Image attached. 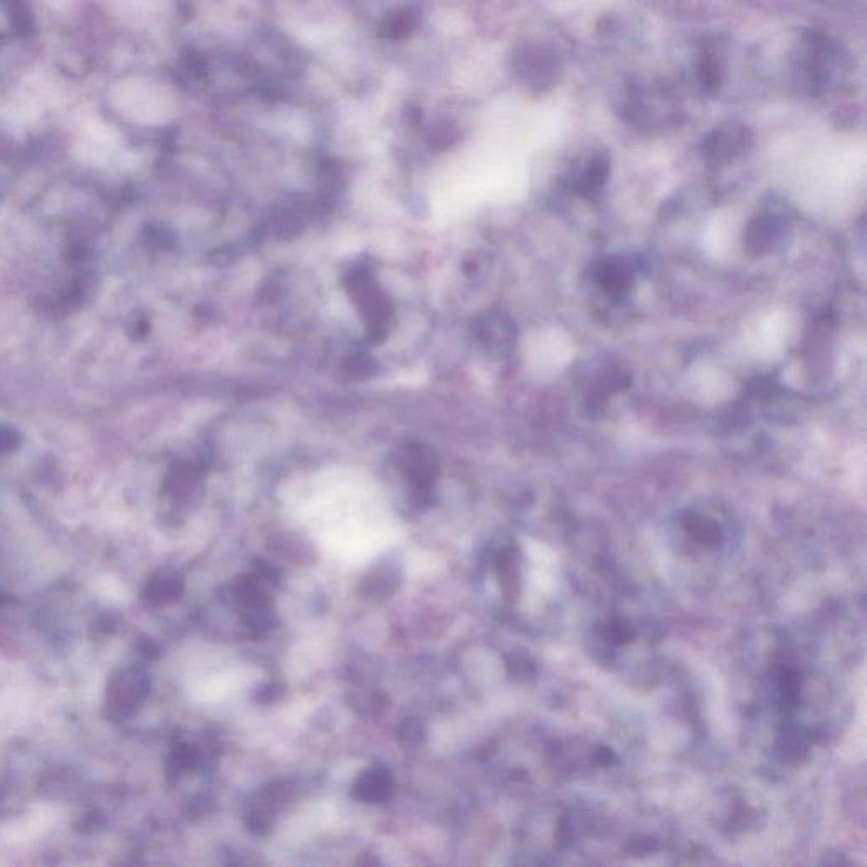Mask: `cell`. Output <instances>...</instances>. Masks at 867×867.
<instances>
[{
	"instance_id": "obj_15",
	"label": "cell",
	"mask_w": 867,
	"mask_h": 867,
	"mask_svg": "<svg viewBox=\"0 0 867 867\" xmlns=\"http://www.w3.org/2000/svg\"><path fill=\"white\" fill-rule=\"evenodd\" d=\"M419 24V14L414 9H398L383 17L380 36L387 39L407 38Z\"/></svg>"
},
{
	"instance_id": "obj_2",
	"label": "cell",
	"mask_w": 867,
	"mask_h": 867,
	"mask_svg": "<svg viewBox=\"0 0 867 867\" xmlns=\"http://www.w3.org/2000/svg\"><path fill=\"white\" fill-rule=\"evenodd\" d=\"M678 542L696 559H725L737 544L734 520L715 505H696L681 512L676 522Z\"/></svg>"
},
{
	"instance_id": "obj_16",
	"label": "cell",
	"mask_w": 867,
	"mask_h": 867,
	"mask_svg": "<svg viewBox=\"0 0 867 867\" xmlns=\"http://www.w3.org/2000/svg\"><path fill=\"white\" fill-rule=\"evenodd\" d=\"M725 77V65L722 56H717V53L712 50H705L698 63V80L703 85V89L708 92L715 90L722 85Z\"/></svg>"
},
{
	"instance_id": "obj_7",
	"label": "cell",
	"mask_w": 867,
	"mask_h": 867,
	"mask_svg": "<svg viewBox=\"0 0 867 867\" xmlns=\"http://www.w3.org/2000/svg\"><path fill=\"white\" fill-rule=\"evenodd\" d=\"M751 141L752 136L747 126L729 124L715 129L703 138L702 153L707 160L725 163L742 155L751 146Z\"/></svg>"
},
{
	"instance_id": "obj_11",
	"label": "cell",
	"mask_w": 867,
	"mask_h": 867,
	"mask_svg": "<svg viewBox=\"0 0 867 867\" xmlns=\"http://www.w3.org/2000/svg\"><path fill=\"white\" fill-rule=\"evenodd\" d=\"M475 334L486 348L495 353H509L515 341V326L505 315L488 314L476 321Z\"/></svg>"
},
{
	"instance_id": "obj_9",
	"label": "cell",
	"mask_w": 867,
	"mask_h": 867,
	"mask_svg": "<svg viewBox=\"0 0 867 867\" xmlns=\"http://www.w3.org/2000/svg\"><path fill=\"white\" fill-rule=\"evenodd\" d=\"M398 466L409 478L410 486H432L437 475V458L426 446L407 444L400 449Z\"/></svg>"
},
{
	"instance_id": "obj_12",
	"label": "cell",
	"mask_w": 867,
	"mask_h": 867,
	"mask_svg": "<svg viewBox=\"0 0 867 867\" xmlns=\"http://www.w3.org/2000/svg\"><path fill=\"white\" fill-rule=\"evenodd\" d=\"M781 236V221L773 214H761L747 224L744 246L751 256H763L774 248Z\"/></svg>"
},
{
	"instance_id": "obj_6",
	"label": "cell",
	"mask_w": 867,
	"mask_h": 867,
	"mask_svg": "<svg viewBox=\"0 0 867 867\" xmlns=\"http://www.w3.org/2000/svg\"><path fill=\"white\" fill-rule=\"evenodd\" d=\"M637 268L627 256H605L597 261L593 277L602 292L612 299H624L636 280Z\"/></svg>"
},
{
	"instance_id": "obj_5",
	"label": "cell",
	"mask_w": 867,
	"mask_h": 867,
	"mask_svg": "<svg viewBox=\"0 0 867 867\" xmlns=\"http://www.w3.org/2000/svg\"><path fill=\"white\" fill-rule=\"evenodd\" d=\"M840 48L825 34H812L805 50V73L813 92L825 89L834 77L839 63Z\"/></svg>"
},
{
	"instance_id": "obj_14",
	"label": "cell",
	"mask_w": 867,
	"mask_h": 867,
	"mask_svg": "<svg viewBox=\"0 0 867 867\" xmlns=\"http://www.w3.org/2000/svg\"><path fill=\"white\" fill-rule=\"evenodd\" d=\"M392 790V779L388 771L383 769H371L363 774L354 786L356 796L363 801H382Z\"/></svg>"
},
{
	"instance_id": "obj_1",
	"label": "cell",
	"mask_w": 867,
	"mask_h": 867,
	"mask_svg": "<svg viewBox=\"0 0 867 867\" xmlns=\"http://www.w3.org/2000/svg\"><path fill=\"white\" fill-rule=\"evenodd\" d=\"M629 595L613 598L591 625L590 644L603 656L620 658L627 651H646L654 642L656 625Z\"/></svg>"
},
{
	"instance_id": "obj_13",
	"label": "cell",
	"mask_w": 867,
	"mask_h": 867,
	"mask_svg": "<svg viewBox=\"0 0 867 867\" xmlns=\"http://www.w3.org/2000/svg\"><path fill=\"white\" fill-rule=\"evenodd\" d=\"M400 571L392 563H383L370 571L359 585V595L368 602H385L397 591Z\"/></svg>"
},
{
	"instance_id": "obj_3",
	"label": "cell",
	"mask_w": 867,
	"mask_h": 867,
	"mask_svg": "<svg viewBox=\"0 0 867 867\" xmlns=\"http://www.w3.org/2000/svg\"><path fill=\"white\" fill-rule=\"evenodd\" d=\"M349 295L365 319L368 337L373 344L387 339V326L392 317V305L366 270L353 271L348 277Z\"/></svg>"
},
{
	"instance_id": "obj_4",
	"label": "cell",
	"mask_w": 867,
	"mask_h": 867,
	"mask_svg": "<svg viewBox=\"0 0 867 867\" xmlns=\"http://www.w3.org/2000/svg\"><path fill=\"white\" fill-rule=\"evenodd\" d=\"M514 67L532 89L544 92L558 82L561 60L551 48L522 46L515 55Z\"/></svg>"
},
{
	"instance_id": "obj_18",
	"label": "cell",
	"mask_w": 867,
	"mask_h": 867,
	"mask_svg": "<svg viewBox=\"0 0 867 867\" xmlns=\"http://www.w3.org/2000/svg\"><path fill=\"white\" fill-rule=\"evenodd\" d=\"M97 588H99L100 595H104V598L112 600V602H116V600H119V598L122 597L121 583H119L114 576H104V578L97 583Z\"/></svg>"
},
{
	"instance_id": "obj_10",
	"label": "cell",
	"mask_w": 867,
	"mask_h": 867,
	"mask_svg": "<svg viewBox=\"0 0 867 867\" xmlns=\"http://www.w3.org/2000/svg\"><path fill=\"white\" fill-rule=\"evenodd\" d=\"M610 175V156L607 151L598 150L586 158L585 165L576 172L573 178V188L576 194L586 199H593L602 192Z\"/></svg>"
},
{
	"instance_id": "obj_17",
	"label": "cell",
	"mask_w": 867,
	"mask_h": 867,
	"mask_svg": "<svg viewBox=\"0 0 867 867\" xmlns=\"http://www.w3.org/2000/svg\"><path fill=\"white\" fill-rule=\"evenodd\" d=\"M344 371L353 380H370L378 373V363L368 353H354L344 361Z\"/></svg>"
},
{
	"instance_id": "obj_8",
	"label": "cell",
	"mask_w": 867,
	"mask_h": 867,
	"mask_svg": "<svg viewBox=\"0 0 867 867\" xmlns=\"http://www.w3.org/2000/svg\"><path fill=\"white\" fill-rule=\"evenodd\" d=\"M630 383V373L624 365L605 361L600 368H595L586 382V397L593 405H600L615 393L622 392Z\"/></svg>"
}]
</instances>
